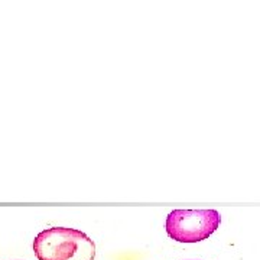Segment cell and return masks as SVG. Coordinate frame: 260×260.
<instances>
[{"label": "cell", "mask_w": 260, "mask_h": 260, "mask_svg": "<svg viewBox=\"0 0 260 260\" xmlns=\"http://www.w3.org/2000/svg\"><path fill=\"white\" fill-rule=\"evenodd\" d=\"M34 251L39 260H94L95 244L81 230L52 227L35 237Z\"/></svg>", "instance_id": "cell-1"}, {"label": "cell", "mask_w": 260, "mask_h": 260, "mask_svg": "<svg viewBox=\"0 0 260 260\" xmlns=\"http://www.w3.org/2000/svg\"><path fill=\"white\" fill-rule=\"evenodd\" d=\"M221 223L217 210H174L167 217L168 236L179 243L207 240Z\"/></svg>", "instance_id": "cell-2"}]
</instances>
